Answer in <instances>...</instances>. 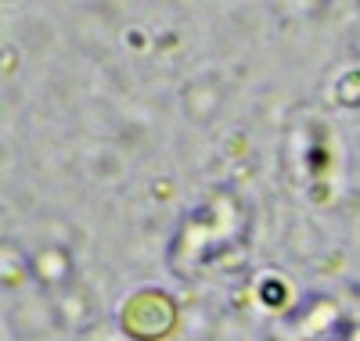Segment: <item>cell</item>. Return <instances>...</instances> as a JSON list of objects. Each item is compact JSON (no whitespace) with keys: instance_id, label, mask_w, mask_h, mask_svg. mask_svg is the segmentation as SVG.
Masks as SVG:
<instances>
[{"instance_id":"6da1fadb","label":"cell","mask_w":360,"mask_h":341,"mask_svg":"<svg viewBox=\"0 0 360 341\" xmlns=\"http://www.w3.org/2000/svg\"><path fill=\"white\" fill-rule=\"evenodd\" d=\"M176 313H173V302L159 291H141L123 305V330L137 341H155L162 334H169Z\"/></svg>"},{"instance_id":"7a4b0ae2","label":"cell","mask_w":360,"mask_h":341,"mask_svg":"<svg viewBox=\"0 0 360 341\" xmlns=\"http://www.w3.org/2000/svg\"><path fill=\"white\" fill-rule=\"evenodd\" d=\"M288 323H292L295 330H303V337H332V341H339L342 330H346V323L339 320V305L328 302V298H321V295L307 298V302L288 316Z\"/></svg>"},{"instance_id":"3957f363","label":"cell","mask_w":360,"mask_h":341,"mask_svg":"<svg viewBox=\"0 0 360 341\" xmlns=\"http://www.w3.org/2000/svg\"><path fill=\"white\" fill-rule=\"evenodd\" d=\"M29 269H33V281L47 291H62L72 284V255L65 252V248H58V244H47L40 248L37 255H29Z\"/></svg>"},{"instance_id":"277c9868","label":"cell","mask_w":360,"mask_h":341,"mask_svg":"<svg viewBox=\"0 0 360 341\" xmlns=\"http://www.w3.org/2000/svg\"><path fill=\"white\" fill-rule=\"evenodd\" d=\"M335 98H339V105H346V108H360V72H346V76L335 83Z\"/></svg>"},{"instance_id":"5b68a950","label":"cell","mask_w":360,"mask_h":341,"mask_svg":"<svg viewBox=\"0 0 360 341\" xmlns=\"http://www.w3.org/2000/svg\"><path fill=\"white\" fill-rule=\"evenodd\" d=\"M281 295H285V284H274V288H263V298H266V302H281Z\"/></svg>"},{"instance_id":"8992f818","label":"cell","mask_w":360,"mask_h":341,"mask_svg":"<svg viewBox=\"0 0 360 341\" xmlns=\"http://www.w3.org/2000/svg\"><path fill=\"white\" fill-rule=\"evenodd\" d=\"M339 341H360V323H346V330H342Z\"/></svg>"}]
</instances>
